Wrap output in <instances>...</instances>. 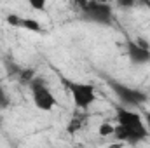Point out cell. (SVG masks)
Instances as JSON below:
<instances>
[{"label": "cell", "instance_id": "obj_17", "mask_svg": "<svg viewBox=\"0 0 150 148\" xmlns=\"http://www.w3.org/2000/svg\"><path fill=\"white\" fill-rule=\"evenodd\" d=\"M149 136H150V115H149Z\"/></svg>", "mask_w": 150, "mask_h": 148}, {"label": "cell", "instance_id": "obj_1", "mask_svg": "<svg viewBox=\"0 0 150 148\" xmlns=\"http://www.w3.org/2000/svg\"><path fill=\"white\" fill-rule=\"evenodd\" d=\"M63 84L68 89V92L72 94L75 106H79L80 110H87L96 101V89H94L93 84L75 82V80H70V78H63Z\"/></svg>", "mask_w": 150, "mask_h": 148}, {"label": "cell", "instance_id": "obj_5", "mask_svg": "<svg viewBox=\"0 0 150 148\" xmlns=\"http://www.w3.org/2000/svg\"><path fill=\"white\" fill-rule=\"evenodd\" d=\"M115 118H117V124H120V125L131 129L133 132H136V134L142 136L143 140L149 136V129L145 127V124H143L140 113L127 110V108H124V106H119V108L115 110Z\"/></svg>", "mask_w": 150, "mask_h": 148}, {"label": "cell", "instance_id": "obj_2", "mask_svg": "<svg viewBox=\"0 0 150 148\" xmlns=\"http://www.w3.org/2000/svg\"><path fill=\"white\" fill-rule=\"evenodd\" d=\"M28 85H30V91H32L33 103H35V106H37L38 110L49 111L56 106V98L51 92V89L45 85V82H44L42 77H35Z\"/></svg>", "mask_w": 150, "mask_h": 148}, {"label": "cell", "instance_id": "obj_16", "mask_svg": "<svg viewBox=\"0 0 150 148\" xmlns=\"http://www.w3.org/2000/svg\"><path fill=\"white\" fill-rule=\"evenodd\" d=\"M136 4H142V5H147V7H150V0H136Z\"/></svg>", "mask_w": 150, "mask_h": 148}, {"label": "cell", "instance_id": "obj_9", "mask_svg": "<svg viewBox=\"0 0 150 148\" xmlns=\"http://www.w3.org/2000/svg\"><path fill=\"white\" fill-rule=\"evenodd\" d=\"M23 28L30 30V32H35V33H38L42 30L40 23H38L37 19H32V18H23Z\"/></svg>", "mask_w": 150, "mask_h": 148}, {"label": "cell", "instance_id": "obj_8", "mask_svg": "<svg viewBox=\"0 0 150 148\" xmlns=\"http://www.w3.org/2000/svg\"><path fill=\"white\" fill-rule=\"evenodd\" d=\"M35 77H37V73H35V70H33V68H21V70H19V73H18V80H19L21 84L28 85Z\"/></svg>", "mask_w": 150, "mask_h": 148}, {"label": "cell", "instance_id": "obj_15", "mask_svg": "<svg viewBox=\"0 0 150 148\" xmlns=\"http://www.w3.org/2000/svg\"><path fill=\"white\" fill-rule=\"evenodd\" d=\"M28 4L35 11H44V7H45V0H28Z\"/></svg>", "mask_w": 150, "mask_h": 148}, {"label": "cell", "instance_id": "obj_6", "mask_svg": "<svg viewBox=\"0 0 150 148\" xmlns=\"http://www.w3.org/2000/svg\"><path fill=\"white\" fill-rule=\"evenodd\" d=\"M127 58L133 65H147L150 63V45L143 40H127Z\"/></svg>", "mask_w": 150, "mask_h": 148}, {"label": "cell", "instance_id": "obj_13", "mask_svg": "<svg viewBox=\"0 0 150 148\" xmlns=\"http://www.w3.org/2000/svg\"><path fill=\"white\" fill-rule=\"evenodd\" d=\"M89 0H70V5H72V9L77 11V12H82V9L86 7V4H87Z\"/></svg>", "mask_w": 150, "mask_h": 148}, {"label": "cell", "instance_id": "obj_4", "mask_svg": "<svg viewBox=\"0 0 150 148\" xmlns=\"http://www.w3.org/2000/svg\"><path fill=\"white\" fill-rule=\"evenodd\" d=\"M82 14L89 21L98 23V25H110L113 18L112 5L108 2H98V0H89L86 7L82 9Z\"/></svg>", "mask_w": 150, "mask_h": 148}, {"label": "cell", "instance_id": "obj_11", "mask_svg": "<svg viewBox=\"0 0 150 148\" xmlns=\"http://www.w3.org/2000/svg\"><path fill=\"white\" fill-rule=\"evenodd\" d=\"M9 105H11V99H9V96L5 94V91H4V87H2V82H0V110L9 108Z\"/></svg>", "mask_w": 150, "mask_h": 148}, {"label": "cell", "instance_id": "obj_7", "mask_svg": "<svg viewBox=\"0 0 150 148\" xmlns=\"http://www.w3.org/2000/svg\"><path fill=\"white\" fill-rule=\"evenodd\" d=\"M84 115H74L70 120H68V124H67V132L68 134H75L80 127H82V124H84Z\"/></svg>", "mask_w": 150, "mask_h": 148}, {"label": "cell", "instance_id": "obj_12", "mask_svg": "<svg viewBox=\"0 0 150 148\" xmlns=\"http://www.w3.org/2000/svg\"><path fill=\"white\" fill-rule=\"evenodd\" d=\"M98 134L100 136H110V134H113V125H110V124H101L100 129H98Z\"/></svg>", "mask_w": 150, "mask_h": 148}, {"label": "cell", "instance_id": "obj_10", "mask_svg": "<svg viewBox=\"0 0 150 148\" xmlns=\"http://www.w3.org/2000/svg\"><path fill=\"white\" fill-rule=\"evenodd\" d=\"M5 23L11 25V26H14V28H23V18L18 16V14H7Z\"/></svg>", "mask_w": 150, "mask_h": 148}, {"label": "cell", "instance_id": "obj_18", "mask_svg": "<svg viewBox=\"0 0 150 148\" xmlns=\"http://www.w3.org/2000/svg\"><path fill=\"white\" fill-rule=\"evenodd\" d=\"M98 2H107V0H98Z\"/></svg>", "mask_w": 150, "mask_h": 148}, {"label": "cell", "instance_id": "obj_14", "mask_svg": "<svg viewBox=\"0 0 150 148\" xmlns=\"http://www.w3.org/2000/svg\"><path fill=\"white\" fill-rule=\"evenodd\" d=\"M115 4L119 7H124V9H131L136 5V0H115Z\"/></svg>", "mask_w": 150, "mask_h": 148}, {"label": "cell", "instance_id": "obj_3", "mask_svg": "<svg viewBox=\"0 0 150 148\" xmlns=\"http://www.w3.org/2000/svg\"><path fill=\"white\" fill-rule=\"evenodd\" d=\"M108 85L113 91V94L124 103V105H129V106H140L143 105L149 96L140 91V89H134V87H129V85H124L120 82H115V80H108Z\"/></svg>", "mask_w": 150, "mask_h": 148}]
</instances>
